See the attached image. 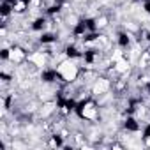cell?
I'll list each match as a JSON object with an SVG mask.
<instances>
[{
    "instance_id": "obj_3",
    "label": "cell",
    "mask_w": 150,
    "mask_h": 150,
    "mask_svg": "<svg viewBox=\"0 0 150 150\" xmlns=\"http://www.w3.org/2000/svg\"><path fill=\"white\" fill-rule=\"evenodd\" d=\"M111 90H113V81H111V78H108V76H97V78L94 80V83H92V88H90V92H92L94 97L106 96V94H110Z\"/></svg>"
},
{
    "instance_id": "obj_13",
    "label": "cell",
    "mask_w": 150,
    "mask_h": 150,
    "mask_svg": "<svg viewBox=\"0 0 150 150\" xmlns=\"http://www.w3.org/2000/svg\"><path fill=\"white\" fill-rule=\"evenodd\" d=\"M143 92H145V94H146V96L150 97V80H148V81H146V83L143 85Z\"/></svg>"
},
{
    "instance_id": "obj_2",
    "label": "cell",
    "mask_w": 150,
    "mask_h": 150,
    "mask_svg": "<svg viewBox=\"0 0 150 150\" xmlns=\"http://www.w3.org/2000/svg\"><path fill=\"white\" fill-rule=\"evenodd\" d=\"M76 117L80 120H87V122H96L101 118V104L97 103V99L94 96L78 101L76 104Z\"/></svg>"
},
{
    "instance_id": "obj_6",
    "label": "cell",
    "mask_w": 150,
    "mask_h": 150,
    "mask_svg": "<svg viewBox=\"0 0 150 150\" xmlns=\"http://www.w3.org/2000/svg\"><path fill=\"white\" fill-rule=\"evenodd\" d=\"M124 129L127 132H139L141 131V122L134 115H127L125 120H124Z\"/></svg>"
},
{
    "instance_id": "obj_11",
    "label": "cell",
    "mask_w": 150,
    "mask_h": 150,
    "mask_svg": "<svg viewBox=\"0 0 150 150\" xmlns=\"http://www.w3.org/2000/svg\"><path fill=\"white\" fill-rule=\"evenodd\" d=\"M96 23H97V30H103V28H106V27H108L110 18H108V16H104V14H101L99 18H96Z\"/></svg>"
},
{
    "instance_id": "obj_12",
    "label": "cell",
    "mask_w": 150,
    "mask_h": 150,
    "mask_svg": "<svg viewBox=\"0 0 150 150\" xmlns=\"http://www.w3.org/2000/svg\"><path fill=\"white\" fill-rule=\"evenodd\" d=\"M143 11L146 14H150V0H143Z\"/></svg>"
},
{
    "instance_id": "obj_7",
    "label": "cell",
    "mask_w": 150,
    "mask_h": 150,
    "mask_svg": "<svg viewBox=\"0 0 150 150\" xmlns=\"http://www.w3.org/2000/svg\"><path fill=\"white\" fill-rule=\"evenodd\" d=\"M30 28H32L34 32H44V30H48V18H46V16H37V18L32 21Z\"/></svg>"
},
{
    "instance_id": "obj_14",
    "label": "cell",
    "mask_w": 150,
    "mask_h": 150,
    "mask_svg": "<svg viewBox=\"0 0 150 150\" xmlns=\"http://www.w3.org/2000/svg\"><path fill=\"white\" fill-rule=\"evenodd\" d=\"M53 4H58V6H64L65 0H53Z\"/></svg>"
},
{
    "instance_id": "obj_5",
    "label": "cell",
    "mask_w": 150,
    "mask_h": 150,
    "mask_svg": "<svg viewBox=\"0 0 150 150\" xmlns=\"http://www.w3.org/2000/svg\"><path fill=\"white\" fill-rule=\"evenodd\" d=\"M27 62H30L37 69H44L51 62V55L48 51H42V50H34L32 53H28V60Z\"/></svg>"
},
{
    "instance_id": "obj_10",
    "label": "cell",
    "mask_w": 150,
    "mask_h": 150,
    "mask_svg": "<svg viewBox=\"0 0 150 150\" xmlns=\"http://www.w3.org/2000/svg\"><path fill=\"white\" fill-rule=\"evenodd\" d=\"M64 136L57 131V132H53L51 136H50V141H48V146H64Z\"/></svg>"
},
{
    "instance_id": "obj_1",
    "label": "cell",
    "mask_w": 150,
    "mask_h": 150,
    "mask_svg": "<svg viewBox=\"0 0 150 150\" xmlns=\"http://www.w3.org/2000/svg\"><path fill=\"white\" fill-rule=\"evenodd\" d=\"M81 58L80 60H74V58H67L64 57L62 62H58L57 65V72H58V78L62 83L65 85H71L74 81H78V78L81 76V65H80Z\"/></svg>"
},
{
    "instance_id": "obj_9",
    "label": "cell",
    "mask_w": 150,
    "mask_h": 150,
    "mask_svg": "<svg viewBox=\"0 0 150 150\" xmlns=\"http://www.w3.org/2000/svg\"><path fill=\"white\" fill-rule=\"evenodd\" d=\"M117 46L122 48V50H127V48L131 46V35H129L127 32H120V34L117 35Z\"/></svg>"
},
{
    "instance_id": "obj_4",
    "label": "cell",
    "mask_w": 150,
    "mask_h": 150,
    "mask_svg": "<svg viewBox=\"0 0 150 150\" xmlns=\"http://www.w3.org/2000/svg\"><path fill=\"white\" fill-rule=\"evenodd\" d=\"M7 60H9L11 64H14V65H23V64L28 60V51H27L23 46L14 44V46H11L9 51H7Z\"/></svg>"
},
{
    "instance_id": "obj_8",
    "label": "cell",
    "mask_w": 150,
    "mask_h": 150,
    "mask_svg": "<svg viewBox=\"0 0 150 150\" xmlns=\"http://www.w3.org/2000/svg\"><path fill=\"white\" fill-rule=\"evenodd\" d=\"M57 39H58L57 34H53V32H50V30H44V32H41V35H39V44H42V46L53 44Z\"/></svg>"
}]
</instances>
